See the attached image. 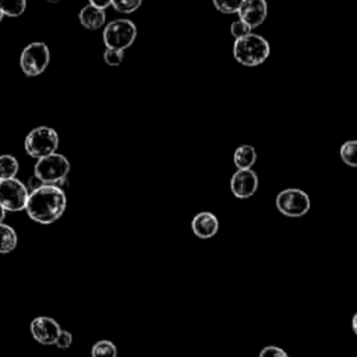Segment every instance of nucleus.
Here are the masks:
<instances>
[{"instance_id": "nucleus-1", "label": "nucleus", "mask_w": 357, "mask_h": 357, "mask_svg": "<svg viewBox=\"0 0 357 357\" xmlns=\"http://www.w3.org/2000/svg\"><path fill=\"white\" fill-rule=\"evenodd\" d=\"M66 206L67 198L63 188L45 184L40 188L31 191L25 211L32 220L40 225H50L61 218Z\"/></svg>"}, {"instance_id": "nucleus-2", "label": "nucleus", "mask_w": 357, "mask_h": 357, "mask_svg": "<svg viewBox=\"0 0 357 357\" xmlns=\"http://www.w3.org/2000/svg\"><path fill=\"white\" fill-rule=\"evenodd\" d=\"M271 53L268 40L255 33H250L244 38L236 39L233 45V56L236 61L247 67H255L262 64Z\"/></svg>"}, {"instance_id": "nucleus-3", "label": "nucleus", "mask_w": 357, "mask_h": 357, "mask_svg": "<svg viewBox=\"0 0 357 357\" xmlns=\"http://www.w3.org/2000/svg\"><path fill=\"white\" fill-rule=\"evenodd\" d=\"M59 146L57 132L46 126H39L28 132L24 141L25 152L35 159H42L56 153Z\"/></svg>"}, {"instance_id": "nucleus-4", "label": "nucleus", "mask_w": 357, "mask_h": 357, "mask_svg": "<svg viewBox=\"0 0 357 357\" xmlns=\"http://www.w3.org/2000/svg\"><path fill=\"white\" fill-rule=\"evenodd\" d=\"M70 172V162L61 153H52L42 159H38L33 167V174L38 176L45 184L57 185L66 181Z\"/></svg>"}, {"instance_id": "nucleus-5", "label": "nucleus", "mask_w": 357, "mask_h": 357, "mask_svg": "<svg viewBox=\"0 0 357 357\" xmlns=\"http://www.w3.org/2000/svg\"><path fill=\"white\" fill-rule=\"evenodd\" d=\"M103 43L107 49L124 50L130 47L137 36V26L126 18L113 20L103 29Z\"/></svg>"}, {"instance_id": "nucleus-6", "label": "nucleus", "mask_w": 357, "mask_h": 357, "mask_svg": "<svg viewBox=\"0 0 357 357\" xmlns=\"http://www.w3.org/2000/svg\"><path fill=\"white\" fill-rule=\"evenodd\" d=\"M50 61V52L46 43L32 42L26 45L20 57V66L25 75L36 77L42 74Z\"/></svg>"}, {"instance_id": "nucleus-7", "label": "nucleus", "mask_w": 357, "mask_h": 357, "mask_svg": "<svg viewBox=\"0 0 357 357\" xmlns=\"http://www.w3.org/2000/svg\"><path fill=\"white\" fill-rule=\"evenodd\" d=\"M278 211L289 218L304 216L310 211V197L300 188H286L276 195Z\"/></svg>"}, {"instance_id": "nucleus-8", "label": "nucleus", "mask_w": 357, "mask_h": 357, "mask_svg": "<svg viewBox=\"0 0 357 357\" xmlns=\"http://www.w3.org/2000/svg\"><path fill=\"white\" fill-rule=\"evenodd\" d=\"M29 194L26 185L18 178H8L0 181V204L8 212H18L25 209Z\"/></svg>"}, {"instance_id": "nucleus-9", "label": "nucleus", "mask_w": 357, "mask_h": 357, "mask_svg": "<svg viewBox=\"0 0 357 357\" xmlns=\"http://www.w3.org/2000/svg\"><path fill=\"white\" fill-rule=\"evenodd\" d=\"M230 190L234 197L245 199L252 197L258 190V176L251 169L237 170L230 178Z\"/></svg>"}, {"instance_id": "nucleus-10", "label": "nucleus", "mask_w": 357, "mask_h": 357, "mask_svg": "<svg viewBox=\"0 0 357 357\" xmlns=\"http://www.w3.org/2000/svg\"><path fill=\"white\" fill-rule=\"evenodd\" d=\"M29 329L33 339L45 346L54 344L57 336L61 332V328L57 324V321L50 317H36L35 319H32Z\"/></svg>"}, {"instance_id": "nucleus-11", "label": "nucleus", "mask_w": 357, "mask_h": 357, "mask_svg": "<svg viewBox=\"0 0 357 357\" xmlns=\"http://www.w3.org/2000/svg\"><path fill=\"white\" fill-rule=\"evenodd\" d=\"M238 20L244 21L251 28L259 26L268 14V6L265 0H244L238 8Z\"/></svg>"}, {"instance_id": "nucleus-12", "label": "nucleus", "mask_w": 357, "mask_h": 357, "mask_svg": "<svg viewBox=\"0 0 357 357\" xmlns=\"http://www.w3.org/2000/svg\"><path fill=\"white\" fill-rule=\"evenodd\" d=\"M192 233L199 238H211L218 233L219 222L212 212H199L191 220Z\"/></svg>"}, {"instance_id": "nucleus-13", "label": "nucleus", "mask_w": 357, "mask_h": 357, "mask_svg": "<svg viewBox=\"0 0 357 357\" xmlns=\"http://www.w3.org/2000/svg\"><path fill=\"white\" fill-rule=\"evenodd\" d=\"M78 18L84 28L89 31H96L105 25L106 14H105V10H100L92 4H88L79 10Z\"/></svg>"}, {"instance_id": "nucleus-14", "label": "nucleus", "mask_w": 357, "mask_h": 357, "mask_svg": "<svg viewBox=\"0 0 357 357\" xmlns=\"http://www.w3.org/2000/svg\"><path fill=\"white\" fill-rule=\"evenodd\" d=\"M233 162L237 170L251 169L257 162V152L252 145H240L233 155Z\"/></svg>"}, {"instance_id": "nucleus-15", "label": "nucleus", "mask_w": 357, "mask_h": 357, "mask_svg": "<svg viewBox=\"0 0 357 357\" xmlns=\"http://www.w3.org/2000/svg\"><path fill=\"white\" fill-rule=\"evenodd\" d=\"M17 243L18 237L15 230L6 223H0V254H8L14 251Z\"/></svg>"}, {"instance_id": "nucleus-16", "label": "nucleus", "mask_w": 357, "mask_h": 357, "mask_svg": "<svg viewBox=\"0 0 357 357\" xmlns=\"http://www.w3.org/2000/svg\"><path fill=\"white\" fill-rule=\"evenodd\" d=\"M18 169V160L13 155H0V181L14 178Z\"/></svg>"}, {"instance_id": "nucleus-17", "label": "nucleus", "mask_w": 357, "mask_h": 357, "mask_svg": "<svg viewBox=\"0 0 357 357\" xmlns=\"http://www.w3.org/2000/svg\"><path fill=\"white\" fill-rule=\"evenodd\" d=\"M91 357H117V347L110 340H98L91 349Z\"/></svg>"}, {"instance_id": "nucleus-18", "label": "nucleus", "mask_w": 357, "mask_h": 357, "mask_svg": "<svg viewBox=\"0 0 357 357\" xmlns=\"http://www.w3.org/2000/svg\"><path fill=\"white\" fill-rule=\"evenodd\" d=\"M340 158L342 160L351 167H357V139H350L346 141L342 146H340Z\"/></svg>"}, {"instance_id": "nucleus-19", "label": "nucleus", "mask_w": 357, "mask_h": 357, "mask_svg": "<svg viewBox=\"0 0 357 357\" xmlns=\"http://www.w3.org/2000/svg\"><path fill=\"white\" fill-rule=\"evenodd\" d=\"M26 7V0H0V8L7 17H20Z\"/></svg>"}, {"instance_id": "nucleus-20", "label": "nucleus", "mask_w": 357, "mask_h": 357, "mask_svg": "<svg viewBox=\"0 0 357 357\" xmlns=\"http://www.w3.org/2000/svg\"><path fill=\"white\" fill-rule=\"evenodd\" d=\"M244 0H212L213 6L216 10L225 14H233L237 13L240 6L243 4Z\"/></svg>"}, {"instance_id": "nucleus-21", "label": "nucleus", "mask_w": 357, "mask_h": 357, "mask_svg": "<svg viewBox=\"0 0 357 357\" xmlns=\"http://www.w3.org/2000/svg\"><path fill=\"white\" fill-rule=\"evenodd\" d=\"M141 4H142V0H113L112 3L114 10L121 14L134 13Z\"/></svg>"}, {"instance_id": "nucleus-22", "label": "nucleus", "mask_w": 357, "mask_h": 357, "mask_svg": "<svg viewBox=\"0 0 357 357\" xmlns=\"http://www.w3.org/2000/svg\"><path fill=\"white\" fill-rule=\"evenodd\" d=\"M251 26L247 25L244 21L241 20H237V21H233L231 25H230V33L236 38V39H240V38H244L247 35L251 33Z\"/></svg>"}, {"instance_id": "nucleus-23", "label": "nucleus", "mask_w": 357, "mask_h": 357, "mask_svg": "<svg viewBox=\"0 0 357 357\" xmlns=\"http://www.w3.org/2000/svg\"><path fill=\"white\" fill-rule=\"evenodd\" d=\"M124 59V52L123 50H117V49H107L103 53V60L106 64L109 66H119L123 63Z\"/></svg>"}, {"instance_id": "nucleus-24", "label": "nucleus", "mask_w": 357, "mask_h": 357, "mask_svg": "<svg viewBox=\"0 0 357 357\" xmlns=\"http://www.w3.org/2000/svg\"><path fill=\"white\" fill-rule=\"evenodd\" d=\"M259 357H289V356H287V353H286L283 349H280L279 346L271 344V346H265V347L261 350Z\"/></svg>"}, {"instance_id": "nucleus-25", "label": "nucleus", "mask_w": 357, "mask_h": 357, "mask_svg": "<svg viewBox=\"0 0 357 357\" xmlns=\"http://www.w3.org/2000/svg\"><path fill=\"white\" fill-rule=\"evenodd\" d=\"M71 343H73V335L68 331L61 329L60 335L57 336V340H56L54 346L57 349H68L71 346Z\"/></svg>"}, {"instance_id": "nucleus-26", "label": "nucleus", "mask_w": 357, "mask_h": 357, "mask_svg": "<svg viewBox=\"0 0 357 357\" xmlns=\"http://www.w3.org/2000/svg\"><path fill=\"white\" fill-rule=\"evenodd\" d=\"M42 185H45V183H43L38 176L32 174V176L28 178V187H29L32 191H35V190L40 188Z\"/></svg>"}, {"instance_id": "nucleus-27", "label": "nucleus", "mask_w": 357, "mask_h": 357, "mask_svg": "<svg viewBox=\"0 0 357 357\" xmlns=\"http://www.w3.org/2000/svg\"><path fill=\"white\" fill-rule=\"evenodd\" d=\"M112 3H113V0H89V4H92L100 10L107 8L109 6H112Z\"/></svg>"}, {"instance_id": "nucleus-28", "label": "nucleus", "mask_w": 357, "mask_h": 357, "mask_svg": "<svg viewBox=\"0 0 357 357\" xmlns=\"http://www.w3.org/2000/svg\"><path fill=\"white\" fill-rule=\"evenodd\" d=\"M351 328H353L354 335L357 336V312L353 315V319H351Z\"/></svg>"}, {"instance_id": "nucleus-29", "label": "nucleus", "mask_w": 357, "mask_h": 357, "mask_svg": "<svg viewBox=\"0 0 357 357\" xmlns=\"http://www.w3.org/2000/svg\"><path fill=\"white\" fill-rule=\"evenodd\" d=\"M4 216H6V209H4V208L1 206V204H0V223H3Z\"/></svg>"}, {"instance_id": "nucleus-30", "label": "nucleus", "mask_w": 357, "mask_h": 357, "mask_svg": "<svg viewBox=\"0 0 357 357\" xmlns=\"http://www.w3.org/2000/svg\"><path fill=\"white\" fill-rule=\"evenodd\" d=\"M46 1H49V3H53V4H54V3H60L61 0H46Z\"/></svg>"}, {"instance_id": "nucleus-31", "label": "nucleus", "mask_w": 357, "mask_h": 357, "mask_svg": "<svg viewBox=\"0 0 357 357\" xmlns=\"http://www.w3.org/2000/svg\"><path fill=\"white\" fill-rule=\"evenodd\" d=\"M3 17H4V14H3V11H1V8H0V22H1V20H3Z\"/></svg>"}, {"instance_id": "nucleus-32", "label": "nucleus", "mask_w": 357, "mask_h": 357, "mask_svg": "<svg viewBox=\"0 0 357 357\" xmlns=\"http://www.w3.org/2000/svg\"><path fill=\"white\" fill-rule=\"evenodd\" d=\"M265 1H266V0H265Z\"/></svg>"}]
</instances>
